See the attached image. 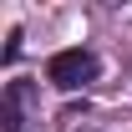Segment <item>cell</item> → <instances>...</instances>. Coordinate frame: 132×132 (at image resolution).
<instances>
[{
    "instance_id": "cell-1",
    "label": "cell",
    "mask_w": 132,
    "mask_h": 132,
    "mask_svg": "<svg viewBox=\"0 0 132 132\" xmlns=\"http://www.w3.org/2000/svg\"><path fill=\"white\" fill-rule=\"evenodd\" d=\"M46 76L61 86V92H76L81 81H92V76H97V61H92L86 51H56V56H51V66H46Z\"/></svg>"
}]
</instances>
